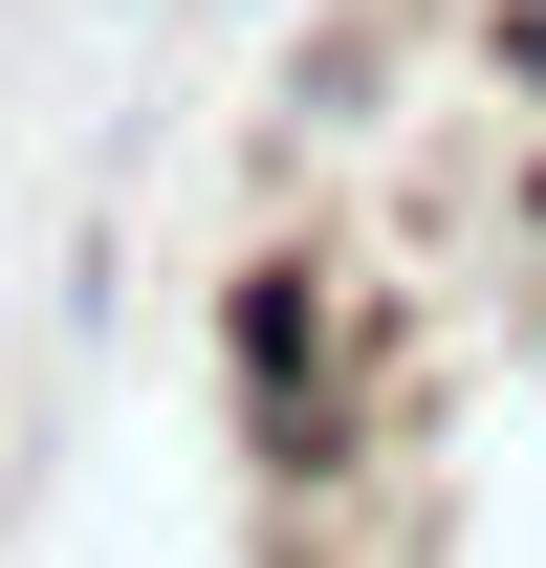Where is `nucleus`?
Here are the masks:
<instances>
[{
  "label": "nucleus",
  "instance_id": "obj_1",
  "mask_svg": "<svg viewBox=\"0 0 546 568\" xmlns=\"http://www.w3.org/2000/svg\"><path fill=\"white\" fill-rule=\"evenodd\" d=\"M481 67H503V88L546 110V0H481Z\"/></svg>",
  "mask_w": 546,
  "mask_h": 568
}]
</instances>
